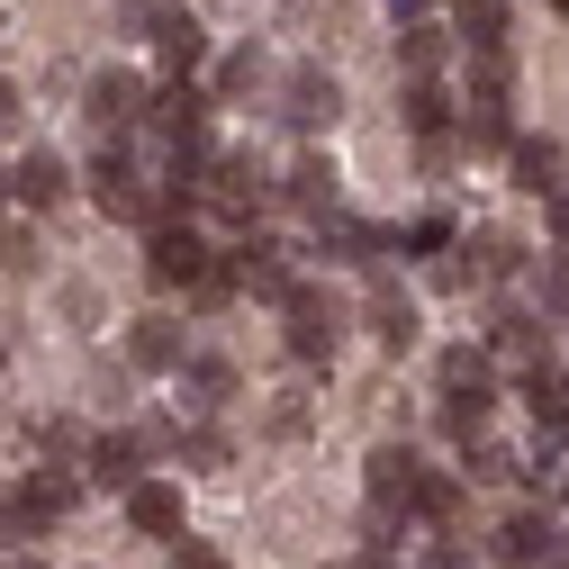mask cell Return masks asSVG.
Instances as JSON below:
<instances>
[{
  "mask_svg": "<svg viewBox=\"0 0 569 569\" xmlns=\"http://www.w3.org/2000/svg\"><path fill=\"white\" fill-rule=\"evenodd\" d=\"M253 82H262V54H253V46H236V54L218 63V100H244Z\"/></svg>",
  "mask_w": 569,
  "mask_h": 569,
  "instance_id": "obj_31",
  "label": "cell"
},
{
  "mask_svg": "<svg viewBox=\"0 0 569 569\" xmlns=\"http://www.w3.org/2000/svg\"><path fill=\"white\" fill-rule=\"evenodd\" d=\"M470 280H479V271H470L461 253H435V290H470Z\"/></svg>",
  "mask_w": 569,
  "mask_h": 569,
  "instance_id": "obj_35",
  "label": "cell"
},
{
  "mask_svg": "<svg viewBox=\"0 0 569 569\" xmlns=\"http://www.w3.org/2000/svg\"><path fill=\"white\" fill-rule=\"evenodd\" d=\"M461 100L443 91V82H407L398 91V118H407V136H416V146H452V136H461V118H452Z\"/></svg>",
  "mask_w": 569,
  "mask_h": 569,
  "instance_id": "obj_13",
  "label": "cell"
},
{
  "mask_svg": "<svg viewBox=\"0 0 569 569\" xmlns=\"http://www.w3.org/2000/svg\"><path fill=\"white\" fill-rule=\"evenodd\" d=\"M398 63H407V82H435V63H443V28H398Z\"/></svg>",
  "mask_w": 569,
  "mask_h": 569,
  "instance_id": "obj_27",
  "label": "cell"
},
{
  "mask_svg": "<svg viewBox=\"0 0 569 569\" xmlns=\"http://www.w3.org/2000/svg\"><path fill=\"white\" fill-rule=\"evenodd\" d=\"M63 190H73V163H63L54 146H28V154H19V172H10V199L46 218V208H63Z\"/></svg>",
  "mask_w": 569,
  "mask_h": 569,
  "instance_id": "obj_12",
  "label": "cell"
},
{
  "mask_svg": "<svg viewBox=\"0 0 569 569\" xmlns=\"http://www.w3.org/2000/svg\"><path fill=\"white\" fill-rule=\"evenodd\" d=\"M19 127V82H0V136Z\"/></svg>",
  "mask_w": 569,
  "mask_h": 569,
  "instance_id": "obj_38",
  "label": "cell"
},
{
  "mask_svg": "<svg viewBox=\"0 0 569 569\" xmlns=\"http://www.w3.org/2000/svg\"><path fill=\"white\" fill-rule=\"evenodd\" d=\"M208 109H218V100H208L199 82H163V91H154V127H163V146H172V154H181V146H199Z\"/></svg>",
  "mask_w": 569,
  "mask_h": 569,
  "instance_id": "obj_15",
  "label": "cell"
},
{
  "mask_svg": "<svg viewBox=\"0 0 569 569\" xmlns=\"http://www.w3.org/2000/svg\"><path fill=\"white\" fill-rule=\"evenodd\" d=\"M551 10H560V19H569V0H551Z\"/></svg>",
  "mask_w": 569,
  "mask_h": 569,
  "instance_id": "obj_42",
  "label": "cell"
},
{
  "mask_svg": "<svg viewBox=\"0 0 569 569\" xmlns=\"http://www.w3.org/2000/svg\"><path fill=\"white\" fill-rule=\"evenodd\" d=\"M335 109H343L335 73H326V63H299V73H290V127H335Z\"/></svg>",
  "mask_w": 569,
  "mask_h": 569,
  "instance_id": "obj_21",
  "label": "cell"
},
{
  "mask_svg": "<svg viewBox=\"0 0 569 569\" xmlns=\"http://www.w3.org/2000/svg\"><path fill=\"white\" fill-rule=\"evenodd\" d=\"M199 199L253 236V199H262V172H253V154H218V163H208V190H199Z\"/></svg>",
  "mask_w": 569,
  "mask_h": 569,
  "instance_id": "obj_10",
  "label": "cell"
},
{
  "mask_svg": "<svg viewBox=\"0 0 569 569\" xmlns=\"http://www.w3.org/2000/svg\"><path fill=\"white\" fill-rule=\"evenodd\" d=\"M551 542H560V533H551V516H533V507H525V516L497 525V542H488V551H497V569H551Z\"/></svg>",
  "mask_w": 569,
  "mask_h": 569,
  "instance_id": "obj_16",
  "label": "cell"
},
{
  "mask_svg": "<svg viewBox=\"0 0 569 569\" xmlns=\"http://www.w3.org/2000/svg\"><path fill=\"white\" fill-rule=\"evenodd\" d=\"M172 569H227V551L199 542V533H181V542H172Z\"/></svg>",
  "mask_w": 569,
  "mask_h": 569,
  "instance_id": "obj_33",
  "label": "cell"
},
{
  "mask_svg": "<svg viewBox=\"0 0 569 569\" xmlns=\"http://www.w3.org/2000/svg\"><path fill=\"white\" fill-rule=\"evenodd\" d=\"M0 569H46V560H28V551H10V560H0Z\"/></svg>",
  "mask_w": 569,
  "mask_h": 569,
  "instance_id": "obj_41",
  "label": "cell"
},
{
  "mask_svg": "<svg viewBox=\"0 0 569 569\" xmlns=\"http://www.w3.org/2000/svg\"><path fill=\"white\" fill-rule=\"evenodd\" d=\"M82 181H91V199H100V218H118V227H146V236H154V227H172L163 190H154L146 172H136V163H127L118 146H100V163H91Z\"/></svg>",
  "mask_w": 569,
  "mask_h": 569,
  "instance_id": "obj_1",
  "label": "cell"
},
{
  "mask_svg": "<svg viewBox=\"0 0 569 569\" xmlns=\"http://www.w3.org/2000/svg\"><path fill=\"white\" fill-rule=\"evenodd\" d=\"M416 507L435 516L443 533H461V516H470V479H452V470H435V479H425V497H416Z\"/></svg>",
  "mask_w": 569,
  "mask_h": 569,
  "instance_id": "obj_26",
  "label": "cell"
},
{
  "mask_svg": "<svg viewBox=\"0 0 569 569\" xmlns=\"http://www.w3.org/2000/svg\"><path fill=\"white\" fill-rule=\"evenodd\" d=\"M461 470H470L479 488H497V479H525V461H516L507 443H488V435H479V443H461Z\"/></svg>",
  "mask_w": 569,
  "mask_h": 569,
  "instance_id": "obj_28",
  "label": "cell"
},
{
  "mask_svg": "<svg viewBox=\"0 0 569 569\" xmlns=\"http://www.w3.org/2000/svg\"><path fill=\"white\" fill-rule=\"evenodd\" d=\"M416 569H470V551H461V542H443V551H425Z\"/></svg>",
  "mask_w": 569,
  "mask_h": 569,
  "instance_id": "obj_37",
  "label": "cell"
},
{
  "mask_svg": "<svg viewBox=\"0 0 569 569\" xmlns=\"http://www.w3.org/2000/svg\"><path fill=\"white\" fill-rule=\"evenodd\" d=\"M542 308L569 317V262H542Z\"/></svg>",
  "mask_w": 569,
  "mask_h": 569,
  "instance_id": "obj_36",
  "label": "cell"
},
{
  "mask_svg": "<svg viewBox=\"0 0 569 569\" xmlns=\"http://www.w3.org/2000/svg\"><path fill=\"white\" fill-rule=\"evenodd\" d=\"M146 28H154V63H163L172 82H190L199 63H208V28H199L190 10H172V0H163V10H154Z\"/></svg>",
  "mask_w": 569,
  "mask_h": 569,
  "instance_id": "obj_9",
  "label": "cell"
},
{
  "mask_svg": "<svg viewBox=\"0 0 569 569\" xmlns=\"http://www.w3.org/2000/svg\"><path fill=\"white\" fill-rule=\"evenodd\" d=\"M425 479H435V470H425V461H416L407 443H380V452L362 461V488H371V516H389V507L407 516L416 497H425Z\"/></svg>",
  "mask_w": 569,
  "mask_h": 569,
  "instance_id": "obj_7",
  "label": "cell"
},
{
  "mask_svg": "<svg viewBox=\"0 0 569 569\" xmlns=\"http://www.w3.org/2000/svg\"><path fill=\"white\" fill-rule=\"evenodd\" d=\"M551 236H560V244H569V190H560V199H551Z\"/></svg>",
  "mask_w": 569,
  "mask_h": 569,
  "instance_id": "obj_39",
  "label": "cell"
},
{
  "mask_svg": "<svg viewBox=\"0 0 569 569\" xmlns=\"http://www.w3.org/2000/svg\"><path fill=\"white\" fill-rule=\"evenodd\" d=\"M452 28H461V46H470V54H507L516 10H507V0H452Z\"/></svg>",
  "mask_w": 569,
  "mask_h": 569,
  "instance_id": "obj_20",
  "label": "cell"
},
{
  "mask_svg": "<svg viewBox=\"0 0 569 569\" xmlns=\"http://www.w3.org/2000/svg\"><path fill=\"white\" fill-rule=\"evenodd\" d=\"M280 317H290V326H280V343H290L299 362H335V335H343V308H335L326 290H308V280H299V299L280 308Z\"/></svg>",
  "mask_w": 569,
  "mask_h": 569,
  "instance_id": "obj_6",
  "label": "cell"
},
{
  "mask_svg": "<svg viewBox=\"0 0 569 569\" xmlns=\"http://www.w3.org/2000/svg\"><path fill=\"white\" fill-rule=\"evenodd\" d=\"M37 452H54V461H82L91 443H82V425H73V416H46V425H37Z\"/></svg>",
  "mask_w": 569,
  "mask_h": 569,
  "instance_id": "obj_32",
  "label": "cell"
},
{
  "mask_svg": "<svg viewBox=\"0 0 569 569\" xmlns=\"http://www.w3.org/2000/svg\"><path fill=\"white\" fill-rule=\"evenodd\" d=\"M461 154H516V118L497 91H470L461 100Z\"/></svg>",
  "mask_w": 569,
  "mask_h": 569,
  "instance_id": "obj_17",
  "label": "cell"
},
{
  "mask_svg": "<svg viewBox=\"0 0 569 569\" xmlns=\"http://www.w3.org/2000/svg\"><path fill=\"white\" fill-rule=\"evenodd\" d=\"M389 10H398V19H407V28H416V19H425V10H435V0H389Z\"/></svg>",
  "mask_w": 569,
  "mask_h": 569,
  "instance_id": "obj_40",
  "label": "cell"
},
{
  "mask_svg": "<svg viewBox=\"0 0 569 569\" xmlns=\"http://www.w3.org/2000/svg\"><path fill=\"white\" fill-rule=\"evenodd\" d=\"M227 299H236V271L218 262V271H208V280H199V290H190V308H227Z\"/></svg>",
  "mask_w": 569,
  "mask_h": 569,
  "instance_id": "obj_34",
  "label": "cell"
},
{
  "mask_svg": "<svg viewBox=\"0 0 569 569\" xmlns=\"http://www.w3.org/2000/svg\"><path fill=\"white\" fill-rule=\"evenodd\" d=\"M244 380H236V362H227V352H190V371H181V398L208 416V407H227Z\"/></svg>",
  "mask_w": 569,
  "mask_h": 569,
  "instance_id": "obj_22",
  "label": "cell"
},
{
  "mask_svg": "<svg viewBox=\"0 0 569 569\" xmlns=\"http://www.w3.org/2000/svg\"><path fill=\"white\" fill-rule=\"evenodd\" d=\"M488 352H497V362H525V371H542V362H551V352H542V317H533V308H497Z\"/></svg>",
  "mask_w": 569,
  "mask_h": 569,
  "instance_id": "obj_18",
  "label": "cell"
},
{
  "mask_svg": "<svg viewBox=\"0 0 569 569\" xmlns=\"http://www.w3.org/2000/svg\"><path fill=\"white\" fill-rule=\"evenodd\" d=\"M73 507H82V479H73V470H28V479L10 488V507H0V533L28 542V533H46V525H63Z\"/></svg>",
  "mask_w": 569,
  "mask_h": 569,
  "instance_id": "obj_2",
  "label": "cell"
},
{
  "mask_svg": "<svg viewBox=\"0 0 569 569\" xmlns=\"http://www.w3.org/2000/svg\"><path fill=\"white\" fill-rule=\"evenodd\" d=\"M127 525L146 533V542H181V488L172 479H146V488L127 497Z\"/></svg>",
  "mask_w": 569,
  "mask_h": 569,
  "instance_id": "obj_19",
  "label": "cell"
},
{
  "mask_svg": "<svg viewBox=\"0 0 569 569\" xmlns=\"http://www.w3.org/2000/svg\"><path fill=\"white\" fill-rule=\"evenodd\" d=\"M507 172H516L525 199H560V190H569V154H560V136H516Z\"/></svg>",
  "mask_w": 569,
  "mask_h": 569,
  "instance_id": "obj_11",
  "label": "cell"
},
{
  "mask_svg": "<svg viewBox=\"0 0 569 569\" xmlns=\"http://www.w3.org/2000/svg\"><path fill=\"white\" fill-rule=\"evenodd\" d=\"M525 407H533V425L542 435H569V371H525Z\"/></svg>",
  "mask_w": 569,
  "mask_h": 569,
  "instance_id": "obj_25",
  "label": "cell"
},
{
  "mask_svg": "<svg viewBox=\"0 0 569 569\" xmlns=\"http://www.w3.org/2000/svg\"><path fill=\"white\" fill-rule=\"evenodd\" d=\"M470 271H479V280H507V271H525V244H516V236H479V244H470Z\"/></svg>",
  "mask_w": 569,
  "mask_h": 569,
  "instance_id": "obj_30",
  "label": "cell"
},
{
  "mask_svg": "<svg viewBox=\"0 0 569 569\" xmlns=\"http://www.w3.org/2000/svg\"><path fill=\"white\" fill-rule=\"evenodd\" d=\"M371 343L380 352H416V299L407 290H371Z\"/></svg>",
  "mask_w": 569,
  "mask_h": 569,
  "instance_id": "obj_23",
  "label": "cell"
},
{
  "mask_svg": "<svg viewBox=\"0 0 569 569\" xmlns=\"http://www.w3.org/2000/svg\"><path fill=\"white\" fill-rule=\"evenodd\" d=\"M435 389H443V398H479V407H497V352H488V343H452L443 362H435Z\"/></svg>",
  "mask_w": 569,
  "mask_h": 569,
  "instance_id": "obj_14",
  "label": "cell"
},
{
  "mask_svg": "<svg viewBox=\"0 0 569 569\" xmlns=\"http://www.w3.org/2000/svg\"><path fill=\"white\" fill-rule=\"evenodd\" d=\"M236 461V443L218 435V425H190V435H181V470H227Z\"/></svg>",
  "mask_w": 569,
  "mask_h": 569,
  "instance_id": "obj_29",
  "label": "cell"
},
{
  "mask_svg": "<svg viewBox=\"0 0 569 569\" xmlns=\"http://www.w3.org/2000/svg\"><path fill=\"white\" fill-rule=\"evenodd\" d=\"M127 362L181 380V371H190V335H181V317H163V308H154V317H136V326H127Z\"/></svg>",
  "mask_w": 569,
  "mask_h": 569,
  "instance_id": "obj_8",
  "label": "cell"
},
{
  "mask_svg": "<svg viewBox=\"0 0 569 569\" xmlns=\"http://www.w3.org/2000/svg\"><path fill=\"white\" fill-rule=\"evenodd\" d=\"M227 271H236V290H253V299H271V308L299 299L290 244H271V236H236V244H227Z\"/></svg>",
  "mask_w": 569,
  "mask_h": 569,
  "instance_id": "obj_5",
  "label": "cell"
},
{
  "mask_svg": "<svg viewBox=\"0 0 569 569\" xmlns=\"http://www.w3.org/2000/svg\"><path fill=\"white\" fill-rule=\"evenodd\" d=\"M82 118L100 127V146H109V136H127V127L154 118V82L146 73H91L82 82Z\"/></svg>",
  "mask_w": 569,
  "mask_h": 569,
  "instance_id": "obj_4",
  "label": "cell"
},
{
  "mask_svg": "<svg viewBox=\"0 0 569 569\" xmlns=\"http://www.w3.org/2000/svg\"><path fill=\"white\" fill-rule=\"evenodd\" d=\"M218 262H227V253H208V236H199L190 218H172V227L146 236V271H154V290H199Z\"/></svg>",
  "mask_w": 569,
  "mask_h": 569,
  "instance_id": "obj_3",
  "label": "cell"
},
{
  "mask_svg": "<svg viewBox=\"0 0 569 569\" xmlns=\"http://www.w3.org/2000/svg\"><path fill=\"white\" fill-rule=\"evenodd\" d=\"M280 199L308 208V218H326V208H335V163H326V154H299L290 181H280Z\"/></svg>",
  "mask_w": 569,
  "mask_h": 569,
  "instance_id": "obj_24",
  "label": "cell"
}]
</instances>
